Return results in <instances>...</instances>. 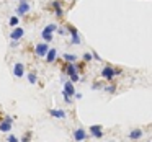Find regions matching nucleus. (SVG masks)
Masks as SVG:
<instances>
[{
	"instance_id": "6ab92c4d",
	"label": "nucleus",
	"mask_w": 152,
	"mask_h": 142,
	"mask_svg": "<svg viewBox=\"0 0 152 142\" xmlns=\"http://www.w3.org/2000/svg\"><path fill=\"white\" fill-rule=\"evenodd\" d=\"M28 82H30V83H36V74H30V75H28Z\"/></svg>"
},
{
	"instance_id": "20e7f679",
	"label": "nucleus",
	"mask_w": 152,
	"mask_h": 142,
	"mask_svg": "<svg viewBox=\"0 0 152 142\" xmlns=\"http://www.w3.org/2000/svg\"><path fill=\"white\" fill-rule=\"evenodd\" d=\"M48 51H49V47H48V44H46V43L36 44V47H34V52H36V56H39V57L46 56Z\"/></svg>"
},
{
	"instance_id": "b1692460",
	"label": "nucleus",
	"mask_w": 152,
	"mask_h": 142,
	"mask_svg": "<svg viewBox=\"0 0 152 142\" xmlns=\"http://www.w3.org/2000/svg\"><path fill=\"white\" fill-rule=\"evenodd\" d=\"M83 59H85V60H90V59H92V54H90V52H85V54H83Z\"/></svg>"
},
{
	"instance_id": "7ed1b4c3",
	"label": "nucleus",
	"mask_w": 152,
	"mask_h": 142,
	"mask_svg": "<svg viewBox=\"0 0 152 142\" xmlns=\"http://www.w3.org/2000/svg\"><path fill=\"white\" fill-rule=\"evenodd\" d=\"M28 12H30V4H28V0H21L20 5H18V8H17V13L18 15H26Z\"/></svg>"
},
{
	"instance_id": "1a4fd4ad",
	"label": "nucleus",
	"mask_w": 152,
	"mask_h": 142,
	"mask_svg": "<svg viewBox=\"0 0 152 142\" xmlns=\"http://www.w3.org/2000/svg\"><path fill=\"white\" fill-rule=\"evenodd\" d=\"M90 132H92L93 137H103V131H102V126H92L90 127Z\"/></svg>"
},
{
	"instance_id": "9b49d317",
	"label": "nucleus",
	"mask_w": 152,
	"mask_h": 142,
	"mask_svg": "<svg viewBox=\"0 0 152 142\" xmlns=\"http://www.w3.org/2000/svg\"><path fill=\"white\" fill-rule=\"evenodd\" d=\"M51 116H54L56 119H64L66 118V111H62V109H51Z\"/></svg>"
},
{
	"instance_id": "ddd939ff",
	"label": "nucleus",
	"mask_w": 152,
	"mask_h": 142,
	"mask_svg": "<svg viewBox=\"0 0 152 142\" xmlns=\"http://www.w3.org/2000/svg\"><path fill=\"white\" fill-rule=\"evenodd\" d=\"M56 56H57V51L56 49H49L46 52V60L48 62H54V60H56Z\"/></svg>"
},
{
	"instance_id": "9d476101",
	"label": "nucleus",
	"mask_w": 152,
	"mask_h": 142,
	"mask_svg": "<svg viewBox=\"0 0 152 142\" xmlns=\"http://www.w3.org/2000/svg\"><path fill=\"white\" fill-rule=\"evenodd\" d=\"M141 137H142V131H141V129H132V131L129 132V139H132V141H139Z\"/></svg>"
},
{
	"instance_id": "6e6552de",
	"label": "nucleus",
	"mask_w": 152,
	"mask_h": 142,
	"mask_svg": "<svg viewBox=\"0 0 152 142\" xmlns=\"http://www.w3.org/2000/svg\"><path fill=\"white\" fill-rule=\"evenodd\" d=\"M13 74H15V77H23V75H25V66H23V64H21V62H17V64H15Z\"/></svg>"
},
{
	"instance_id": "5701e85b",
	"label": "nucleus",
	"mask_w": 152,
	"mask_h": 142,
	"mask_svg": "<svg viewBox=\"0 0 152 142\" xmlns=\"http://www.w3.org/2000/svg\"><path fill=\"white\" fill-rule=\"evenodd\" d=\"M8 142H18V139L15 137L13 134H10V135H8Z\"/></svg>"
},
{
	"instance_id": "423d86ee",
	"label": "nucleus",
	"mask_w": 152,
	"mask_h": 142,
	"mask_svg": "<svg viewBox=\"0 0 152 142\" xmlns=\"http://www.w3.org/2000/svg\"><path fill=\"white\" fill-rule=\"evenodd\" d=\"M12 129V118H5L0 122V132H8Z\"/></svg>"
},
{
	"instance_id": "39448f33",
	"label": "nucleus",
	"mask_w": 152,
	"mask_h": 142,
	"mask_svg": "<svg viewBox=\"0 0 152 142\" xmlns=\"http://www.w3.org/2000/svg\"><path fill=\"white\" fill-rule=\"evenodd\" d=\"M23 36H25V30H23V28H15V30L10 33V39H13V41L21 39Z\"/></svg>"
},
{
	"instance_id": "f8f14e48",
	"label": "nucleus",
	"mask_w": 152,
	"mask_h": 142,
	"mask_svg": "<svg viewBox=\"0 0 152 142\" xmlns=\"http://www.w3.org/2000/svg\"><path fill=\"white\" fill-rule=\"evenodd\" d=\"M69 31H70V34H72V44H80V38H79V34H77V30H75V28L70 26Z\"/></svg>"
},
{
	"instance_id": "a878e982",
	"label": "nucleus",
	"mask_w": 152,
	"mask_h": 142,
	"mask_svg": "<svg viewBox=\"0 0 152 142\" xmlns=\"http://www.w3.org/2000/svg\"><path fill=\"white\" fill-rule=\"evenodd\" d=\"M92 57H93V59H96V60H100V56H98L96 52H93V54H92Z\"/></svg>"
},
{
	"instance_id": "2eb2a0df",
	"label": "nucleus",
	"mask_w": 152,
	"mask_h": 142,
	"mask_svg": "<svg viewBox=\"0 0 152 142\" xmlns=\"http://www.w3.org/2000/svg\"><path fill=\"white\" fill-rule=\"evenodd\" d=\"M66 70H67V74H69V75H72V74H77V66H74V64H67Z\"/></svg>"
},
{
	"instance_id": "cd10ccee",
	"label": "nucleus",
	"mask_w": 152,
	"mask_h": 142,
	"mask_svg": "<svg viewBox=\"0 0 152 142\" xmlns=\"http://www.w3.org/2000/svg\"><path fill=\"white\" fill-rule=\"evenodd\" d=\"M82 142H83V141H82Z\"/></svg>"
},
{
	"instance_id": "aec40b11",
	"label": "nucleus",
	"mask_w": 152,
	"mask_h": 142,
	"mask_svg": "<svg viewBox=\"0 0 152 142\" xmlns=\"http://www.w3.org/2000/svg\"><path fill=\"white\" fill-rule=\"evenodd\" d=\"M10 25H12V26H17V25H18V18L17 17H12L10 18Z\"/></svg>"
},
{
	"instance_id": "4be33fe9",
	"label": "nucleus",
	"mask_w": 152,
	"mask_h": 142,
	"mask_svg": "<svg viewBox=\"0 0 152 142\" xmlns=\"http://www.w3.org/2000/svg\"><path fill=\"white\" fill-rule=\"evenodd\" d=\"M30 137H31V132H26V134H25V137L21 139V142H28V141H30Z\"/></svg>"
},
{
	"instance_id": "412c9836",
	"label": "nucleus",
	"mask_w": 152,
	"mask_h": 142,
	"mask_svg": "<svg viewBox=\"0 0 152 142\" xmlns=\"http://www.w3.org/2000/svg\"><path fill=\"white\" fill-rule=\"evenodd\" d=\"M70 82H72V83L79 82V75H77V74H72V75H70Z\"/></svg>"
},
{
	"instance_id": "4468645a",
	"label": "nucleus",
	"mask_w": 152,
	"mask_h": 142,
	"mask_svg": "<svg viewBox=\"0 0 152 142\" xmlns=\"http://www.w3.org/2000/svg\"><path fill=\"white\" fill-rule=\"evenodd\" d=\"M53 7H54V10H56V17H62V8H61V4L57 0L53 4Z\"/></svg>"
},
{
	"instance_id": "0eeeda50",
	"label": "nucleus",
	"mask_w": 152,
	"mask_h": 142,
	"mask_svg": "<svg viewBox=\"0 0 152 142\" xmlns=\"http://www.w3.org/2000/svg\"><path fill=\"white\" fill-rule=\"evenodd\" d=\"M74 139L79 141V142L85 141L87 139V131H83V129H75V131H74Z\"/></svg>"
},
{
	"instance_id": "bb28decb",
	"label": "nucleus",
	"mask_w": 152,
	"mask_h": 142,
	"mask_svg": "<svg viewBox=\"0 0 152 142\" xmlns=\"http://www.w3.org/2000/svg\"><path fill=\"white\" fill-rule=\"evenodd\" d=\"M67 33V30H64V28H61V30H59V34H66Z\"/></svg>"
},
{
	"instance_id": "f3484780",
	"label": "nucleus",
	"mask_w": 152,
	"mask_h": 142,
	"mask_svg": "<svg viewBox=\"0 0 152 142\" xmlns=\"http://www.w3.org/2000/svg\"><path fill=\"white\" fill-rule=\"evenodd\" d=\"M43 31H44V33H51V34H53V31H56V25H49V26H46Z\"/></svg>"
},
{
	"instance_id": "dca6fc26",
	"label": "nucleus",
	"mask_w": 152,
	"mask_h": 142,
	"mask_svg": "<svg viewBox=\"0 0 152 142\" xmlns=\"http://www.w3.org/2000/svg\"><path fill=\"white\" fill-rule=\"evenodd\" d=\"M64 59L69 60V62H75V60H77V56H75V54H74V56H72V54H64Z\"/></svg>"
},
{
	"instance_id": "a211bd4d",
	"label": "nucleus",
	"mask_w": 152,
	"mask_h": 142,
	"mask_svg": "<svg viewBox=\"0 0 152 142\" xmlns=\"http://www.w3.org/2000/svg\"><path fill=\"white\" fill-rule=\"evenodd\" d=\"M41 34H43V39H46L48 43H49V41H53V34H51V33H44V31H43Z\"/></svg>"
},
{
	"instance_id": "f257e3e1",
	"label": "nucleus",
	"mask_w": 152,
	"mask_h": 142,
	"mask_svg": "<svg viewBox=\"0 0 152 142\" xmlns=\"http://www.w3.org/2000/svg\"><path fill=\"white\" fill-rule=\"evenodd\" d=\"M75 93V88H74V83L72 82H66L64 83V90H62V95L66 98L67 103H70V95Z\"/></svg>"
},
{
	"instance_id": "393cba45",
	"label": "nucleus",
	"mask_w": 152,
	"mask_h": 142,
	"mask_svg": "<svg viewBox=\"0 0 152 142\" xmlns=\"http://www.w3.org/2000/svg\"><path fill=\"white\" fill-rule=\"evenodd\" d=\"M106 92H108V93H113V92H115V87H111V85H110V87H106Z\"/></svg>"
},
{
	"instance_id": "f03ea898",
	"label": "nucleus",
	"mask_w": 152,
	"mask_h": 142,
	"mask_svg": "<svg viewBox=\"0 0 152 142\" xmlns=\"http://www.w3.org/2000/svg\"><path fill=\"white\" fill-rule=\"evenodd\" d=\"M116 74H119V70H113V67H110V66L102 70V77L106 80H113V77H115Z\"/></svg>"
}]
</instances>
